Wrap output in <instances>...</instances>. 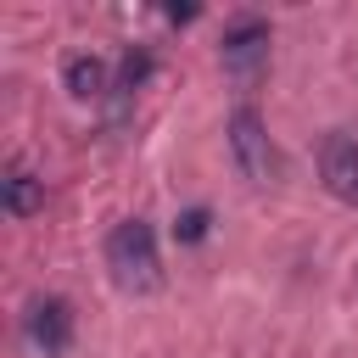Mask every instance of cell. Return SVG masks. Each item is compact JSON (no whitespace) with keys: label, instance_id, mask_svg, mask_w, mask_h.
<instances>
[{"label":"cell","instance_id":"cell-1","mask_svg":"<svg viewBox=\"0 0 358 358\" xmlns=\"http://www.w3.org/2000/svg\"><path fill=\"white\" fill-rule=\"evenodd\" d=\"M106 268H112V280H117L123 291H134V296H145V291L162 285L157 235H151L145 218H123V224L106 235Z\"/></svg>","mask_w":358,"mask_h":358},{"label":"cell","instance_id":"cell-2","mask_svg":"<svg viewBox=\"0 0 358 358\" xmlns=\"http://www.w3.org/2000/svg\"><path fill=\"white\" fill-rule=\"evenodd\" d=\"M229 151H235L241 179H252V185H268V179L280 173L274 140H268V129H263V117H257L252 106H235V112H229Z\"/></svg>","mask_w":358,"mask_h":358},{"label":"cell","instance_id":"cell-3","mask_svg":"<svg viewBox=\"0 0 358 358\" xmlns=\"http://www.w3.org/2000/svg\"><path fill=\"white\" fill-rule=\"evenodd\" d=\"M218 56H224V73H229L235 84H257L263 67H268V22H263V17H235V22L224 28Z\"/></svg>","mask_w":358,"mask_h":358},{"label":"cell","instance_id":"cell-4","mask_svg":"<svg viewBox=\"0 0 358 358\" xmlns=\"http://www.w3.org/2000/svg\"><path fill=\"white\" fill-rule=\"evenodd\" d=\"M319 179L336 201H358V140L352 134H324L319 145Z\"/></svg>","mask_w":358,"mask_h":358},{"label":"cell","instance_id":"cell-5","mask_svg":"<svg viewBox=\"0 0 358 358\" xmlns=\"http://www.w3.org/2000/svg\"><path fill=\"white\" fill-rule=\"evenodd\" d=\"M67 336H73V313H67V302L62 296H45V302H34L28 308V341L39 347V352H67Z\"/></svg>","mask_w":358,"mask_h":358},{"label":"cell","instance_id":"cell-6","mask_svg":"<svg viewBox=\"0 0 358 358\" xmlns=\"http://www.w3.org/2000/svg\"><path fill=\"white\" fill-rule=\"evenodd\" d=\"M62 84H67L73 101H101V95H106V62H101V56H67Z\"/></svg>","mask_w":358,"mask_h":358},{"label":"cell","instance_id":"cell-7","mask_svg":"<svg viewBox=\"0 0 358 358\" xmlns=\"http://www.w3.org/2000/svg\"><path fill=\"white\" fill-rule=\"evenodd\" d=\"M0 201H6V213L28 218V213H39V207H45V179H34L28 168H11V173L0 179Z\"/></svg>","mask_w":358,"mask_h":358},{"label":"cell","instance_id":"cell-8","mask_svg":"<svg viewBox=\"0 0 358 358\" xmlns=\"http://www.w3.org/2000/svg\"><path fill=\"white\" fill-rule=\"evenodd\" d=\"M201 235H207V207H190V213H179V218H173V241L196 246Z\"/></svg>","mask_w":358,"mask_h":358},{"label":"cell","instance_id":"cell-9","mask_svg":"<svg viewBox=\"0 0 358 358\" xmlns=\"http://www.w3.org/2000/svg\"><path fill=\"white\" fill-rule=\"evenodd\" d=\"M145 73H151V62H145V56H134V50H129V56H123V90H134V84H140V78H145Z\"/></svg>","mask_w":358,"mask_h":358}]
</instances>
